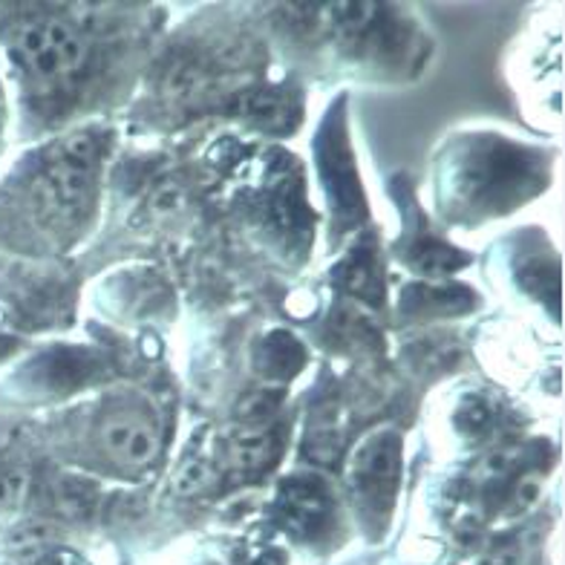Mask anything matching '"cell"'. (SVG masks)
I'll list each match as a JSON object with an SVG mask.
<instances>
[{
	"label": "cell",
	"mask_w": 565,
	"mask_h": 565,
	"mask_svg": "<svg viewBox=\"0 0 565 565\" xmlns=\"http://www.w3.org/2000/svg\"><path fill=\"white\" fill-rule=\"evenodd\" d=\"M41 565H78V563H75L70 554H53V557H46Z\"/></svg>",
	"instance_id": "cell-9"
},
{
	"label": "cell",
	"mask_w": 565,
	"mask_h": 565,
	"mask_svg": "<svg viewBox=\"0 0 565 565\" xmlns=\"http://www.w3.org/2000/svg\"><path fill=\"white\" fill-rule=\"evenodd\" d=\"M93 164H96V141L87 134H73L55 153L50 164V179H53L55 194L64 202H73L84 194L93 177Z\"/></svg>",
	"instance_id": "cell-3"
},
{
	"label": "cell",
	"mask_w": 565,
	"mask_h": 565,
	"mask_svg": "<svg viewBox=\"0 0 565 565\" xmlns=\"http://www.w3.org/2000/svg\"><path fill=\"white\" fill-rule=\"evenodd\" d=\"M277 454V436L271 433H254V436H243L231 447V461L243 470L260 468L271 456Z\"/></svg>",
	"instance_id": "cell-5"
},
{
	"label": "cell",
	"mask_w": 565,
	"mask_h": 565,
	"mask_svg": "<svg viewBox=\"0 0 565 565\" xmlns=\"http://www.w3.org/2000/svg\"><path fill=\"white\" fill-rule=\"evenodd\" d=\"M282 511L298 531L315 529L329 511V499L323 488L306 479H295L282 488Z\"/></svg>",
	"instance_id": "cell-4"
},
{
	"label": "cell",
	"mask_w": 565,
	"mask_h": 565,
	"mask_svg": "<svg viewBox=\"0 0 565 565\" xmlns=\"http://www.w3.org/2000/svg\"><path fill=\"white\" fill-rule=\"evenodd\" d=\"M211 482V468L202 459H188L182 468L177 470V477H173V491L179 497H188V493L202 491L205 484Z\"/></svg>",
	"instance_id": "cell-7"
},
{
	"label": "cell",
	"mask_w": 565,
	"mask_h": 565,
	"mask_svg": "<svg viewBox=\"0 0 565 565\" xmlns=\"http://www.w3.org/2000/svg\"><path fill=\"white\" fill-rule=\"evenodd\" d=\"M102 445L113 461H119L125 468L136 470L145 468L157 459L159 454V433L157 427L139 413L127 416H110L102 427Z\"/></svg>",
	"instance_id": "cell-2"
},
{
	"label": "cell",
	"mask_w": 565,
	"mask_h": 565,
	"mask_svg": "<svg viewBox=\"0 0 565 565\" xmlns=\"http://www.w3.org/2000/svg\"><path fill=\"white\" fill-rule=\"evenodd\" d=\"M282 402L280 390H257V393L246 395L243 402H239L237 413L239 418H246V422H260V418L271 416Z\"/></svg>",
	"instance_id": "cell-6"
},
{
	"label": "cell",
	"mask_w": 565,
	"mask_h": 565,
	"mask_svg": "<svg viewBox=\"0 0 565 565\" xmlns=\"http://www.w3.org/2000/svg\"><path fill=\"white\" fill-rule=\"evenodd\" d=\"M26 484H30L26 470L12 468L0 473V516L7 511H12V508L21 502L23 493H26Z\"/></svg>",
	"instance_id": "cell-8"
},
{
	"label": "cell",
	"mask_w": 565,
	"mask_h": 565,
	"mask_svg": "<svg viewBox=\"0 0 565 565\" xmlns=\"http://www.w3.org/2000/svg\"><path fill=\"white\" fill-rule=\"evenodd\" d=\"M18 55L23 64L38 75L41 82H53L64 75L75 73L84 61V41L75 35L70 23L58 18H46V21H30L21 26L15 38Z\"/></svg>",
	"instance_id": "cell-1"
}]
</instances>
